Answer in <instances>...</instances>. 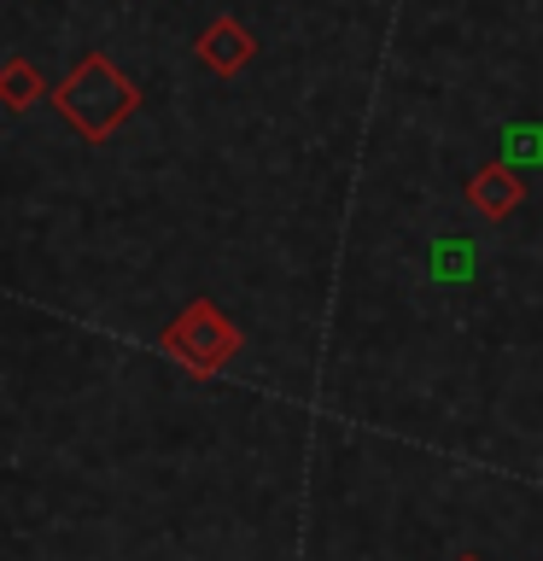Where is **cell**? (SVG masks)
<instances>
[{
  "label": "cell",
  "mask_w": 543,
  "mask_h": 561,
  "mask_svg": "<svg viewBox=\"0 0 543 561\" xmlns=\"http://www.w3.org/2000/svg\"><path fill=\"white\" fill-rule=\"evenodd\" d=\"M135 82H123V70L105 59V53H94V59H82L70 77L53 88V105L70 117V129L88 135V140H105L117 129L123 117L135 112Z\"/></svg>",
  "instance_id": "6da1fadb"
},
{
  "label": "cell",
  "mask_w": 543,
  "mask_h": 561,
  "mask_svg": "<svg viewBox=\"0 0 543 561\" xmlns=\"http://www.w3.org/2000/svg\"><path fill=\"white\" fill-rule=\"evenodd\" d=\"M164 345H170V357H182L187 368L217 375V368L240 351V333H234V322H228L217 305H205V298H199V305H187V310L170 322Z\"/></svg>",
  "instance_id": "7a4b0ae2"
},
{
  "label": "cell",
  "mask_w": 543,
  "mask_h": 561,
  "mask_svg": "<svg viewBox=\"0 0 543 561\" xmlns=\"http://www.w3.org/2000/svg\"><path fill=\"white\" fill-rule=\"evenodd\" d=\"M252 53H257L252 30L234 24V18H217V24L199 35V59L217 70V77H234V70H245V65H252Z\"/></svg>",
  "instance_id": "3957f363"
},
{
  "label": "cell",
  "mask_w": 543,
  "mask_h": 561,
  "mask_svg": "<svg viewBox=\"0 0 543 561\" xmlns=\"http://www.w3.org/2000/svg\"><path fill=\"white\" fill-rule=\"evenodd\" d=\"M467 199L485 210V217H508L520 199H525V175L508 164V158H497V164H485V170H473V182H467Z\"/></svg>",
  "instance_id": "277c9868"
},
{
  "label": "cell",
  "mask_w": 543,
  "mask_h": 561,
  "mask_svg": "<svg viewBox=\"0 0 543 561\" xmlns=\"http://www.w3.org/2000/svg\"><path fill=\"white\" fill-rule=\"evenodd\" d=\"M0 100H7V112H30L35 100H47V88H42L30 59H7V70H0Z\"/></svg>",
  "instance_id": "5b68a950"
},
{
  "label": "cell",
  "mask_w": 543,
  "mask_h": 561,
  "mask_svg": "<svg viewBox=\"0 0 543 561\" xmlns=\"http://www.w3.org/2000/svg\"><path fill=\"white\" fill-rule=\"evenodd\" d=\"M462 561H473V556H462Z\"/></svg>",
  "instance_id": "8992f818"
}]
</instances>
